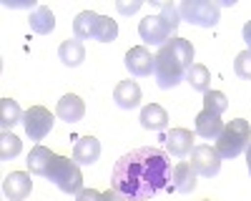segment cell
I'll return each instance as SVG.
<instances>
[{
  "label": "cell",
  "mask_w": 251,
  "mask_h": 201,
  "mask_svg": "<svg viewBox=\"0 0 251 201\" xmlns=\"http://www.w3.org/2000/svg\"><path fill=\"white\" fill-rule=\"evenodd\" d=\"M234 71H236L239 78L251 80V50H249V48L241 50V53L236 55V60H234Z\"/></svg>",
  "instance_id": "28"
},
{
  "label": "cell",
  "mask_w": 251,
  "mask_h": 201,
  "mask_svg": "<svg viewBox=\"0 0 251 201\" xmlns=\"http://www.w3.org/2000/svg\"><path fill=\"white\" fill-rule=\"evenodd\" d=\"M28 23H30V30H33V33H38V35H48V33H53V28H55V15H53L50 8L38 5V8L30 13Z\"/></svg>",
  "instance_id": "21"
},
{
  "label": "cell",
  "mask_w": 251,
  "mask_h": 201,
  "mask_svg": "<svg viewBox=\"0 0 251 201\" xmlns=\"http://www.w3.org/2000/svg\"><path fill=\"white\" fill-rule=\"evenodd\" d=\"M151 8L158 10V15L171 25V30L176 33L178 30V23H181V13H178V5L176 3H161V0H151Z\"/></svg>",
  "instance_id": "25"
},
{
  "label": "cell",
  "mask_w": 251,
  "mask_h": 201,
  "mask_svg": "<svg viewBox=\"0 0 251 201\" xmlns=\"http://www.w3.org/2000/svg\"><path fill=\"white\" fill-rule=\"evenodd\" d=\"M178 13L181 20H188L199 28H214L221 20V8L211 0H183V3H178Z\"/></svg>",
  "instance_id": "5"
},
{
  "label": "cell",
  "mask_w": 251,
  "mask_h": 201,
  "mask_svg": "<svg viewBox=\"0 0 251 201\" xmlns=\"http://www.w3.org/2000/svg\"><path fill=\"white\" fill-rule=\"evenodd\" d=\"M100 201H131V199L126 196V194H121V191H116V189L111 186L108 191H103V194H100Z\"/></svg>",
  "instance_id": "30"
},
{
  "label": "cell",
  "mask_w": 251,
  "mask_h": 201,
  "mask_svg": "<svg viewBox=\"0 0 251 201\" xmlns=\"http://www.w3.org/2000/svg\"><path fill=\"white\" fill-rule=\"evenodd\" d=\"M191 166L196 169V174L206 176V178H211L221 171V156L214 146H208V144H201V146H194L191 151Z\"/></svg>",
  "instance_id": "8"
},
{
  "label": "cell",
  "mask_w": 251,
  "mask_h": 201,
  "mask_svg": "<svg viewBox=\"0 0 251 201\" xmlns=\"http://www.w3.org/2000/svg\"><path fill=\"white\" fill-rule=\"evenodd\" d=\"M196 133L201 136V138H206V141H211V138H219V133L224 131V121H221V116H216V113H211V111H201L199 116H196Z\"/></svg>",
  "instance_id": "15"
},
{
  "label": "cell",
  "mask_w": 251,
  "mask_h": 201,
  "mask_svg": "<svg viewBox=\"0 0 251 201\" xmlns=\"http://www.w3.org/2000/svg\"><path fill=\"white\" fill-rule=\"evenodd\" d=\"M75 201H100V194L96 189H80L75 194Z\"/></svg>",
  "instance_id": "31"
},
{
  "label": "cell",
  "mask_w": 251,
  "mask_h": 201,
  "mask_svg": "<svg viewBox=\"0 0 251 201\" xmlns=\"http://www.w3.org/2000/svg\"><path fill=\"white\" fill-rule=\"evenodd\" d=\"M241 35H244V40H246V46H249V50H251V20H246V25H244Z\"/></svg>",
  "instance_id": "33"
},
{
  "label": "cell",
  "mask_w": 251,
  "mask_h": 201,
  "mask_svg": "<svg viewBox=\"0 0 251 201\" xmlns=\"http://www.w3.org/2000/svg\"><path fill=\"white\" fill-rule=\"evenodd\" d=\"M186 83L191 86L194 91L206 93V91H208V86H211V73H208V68H206V66L194 63L191 68H188V73H186Z\"/></svg>",
  "instance_id": "23"
},
{
  "label": "cell",
  "mask_w": 251,
  "mask_h": 201,
  "mask_svg": "<svg viewBox=\"0 0 251 201\" xmlns=\"http://www.w3.org/2000/svg\"><path fill=\"white\" fill-rule=\"evenodd\" d=\"M30 189H33V181H30V176L23 174V171H13V174H8L5 181H3V194H5L10 201H23V199L30 194Z\"/></svg>",
  "instance_id": "12"
},
{
  "label": "cell",
  "mask_w": 251,
  "mask_h": 201,
  "mask_svg": "<svg viewBox=\"0 0 251 201\" xmlns=\"http://www.w3.org/2000/svg\"><path fill=\"white\" fill-rule=\"evenodd\" d=\"M23 111H20L18 100L13 98H0V128L10 131L15 124H23Z\"/></svg>",
  "instance_id": "22"
},
{
  "label": "cell",
  "mask_w": 251,
  "mask_h": 201,
  "mask_svg": "<svg viewBox=\"0 0 251 201\" xmlns=\"http://www.w3.org/2000/svg\"><path fill=\"white\" fill-rule=\"evenodd\" d=\"M5 8H38L35 3H33V0H30V3H13V0H5Z\"/></svg>",
  "instance_id": "32"
},
{
  "label": "cell",
  "mask_w": 251,
  "mask_h": 201,
  "mask_svg": "<svg viewBox=\"0 0 251 201\" xmlns=\"http://www.w3.org/2000/svg\"><path fill=\"white\" fill-rule=\"evenodd\" d=\"M141 5H143V0H131V3H126V0H118V3H116L118 13H123V15H133V13H138Z\"/></svg>",
  "instance_id": "29"
},
{
  "label": "cell",
  "mask_w": 251,
  "mask_h": 201,
  "mask_svg": "<svg viewBox=\"0 0 251 201\" xmlns=\"http://www.w3.org/2000/svg\"><path fill=\"white\" fill-rule=\"evenodd\" d=\"M23 128L30 136V141H43L50 133V128H53V113L48 108H43V106L28 108L25 116H23Z\"/></svg>",
  "instance_id": "7"
},
{
  "label": "cell",
  "mask_w": 251,
  "mask_h": 201,
  "mask_svg": "<svg viewBox=\"0 0 251 201\" xmlns=\"http://www.w3.org/2000/svg\"><path fill=\"white\" fill-rule=\"evenodd\" d=\"M138 35L143 40V46H163L169 43L171 38H176V33L171 30V25L156 13V15H146L138 23Z\"/></svg>",
  "instance_id": "6"
},
{
  "label": "cell",
  "mask_w": 251,
  "mask_h": 201,
  "mask_svg": "<svg viewBox=\"0 0 251 201\" xmlns=\"http://www.w3.org/2000/svg\"><path fill=\"white\" fill-rule=\"evenodd\" d=\"M126 68L136 78H146L156 71V55H151V50L146 46H136L126 53Z\"/></svg>",
  "instance_id": "9"
},
{
  "label": "cell",
  "mask_w": 251,
  "mask_h": 201,
  "mask_svg": "<svg viewBox=\"0 0 251 201\" xmlns=\"http://www.w3.org/2000/svg\"><path fill=\"white\" fill-rule=\"evenodd\" d=\"M113 100H116L118 108H126V111L136 108L141 103V86L136 80H121L113 91Z\"/></svg>",
  "instance_id": "14"
},
{
  "label": "cell",
  "mask_w": 251,
  "mask_h": 201,
  "mask_svg": "<svg viewBox=\"0 0 251 201\" xmlns=\"http://www.w3.org/2000/svg\"><path fill=\"white\" fill-rule=\"evenodd\" d=\"M226 108H228V98L221 91H211V88H208L203 93V111H211V113L221 116Z\"/></svg>",
  "instance_id": "26"
},
{
  "label": "cell",
  "mask_w": 251,
  "mask_h": 201,
  "mask_svg": "<svg viewBox=\"0 0 251 201\" xmlns=\"http://www.w3.org/2000/svg\"><path fill=\"white\" fill-rule=\"evenodd\" d=\"M55 113L60 121H68V124H78V121L86 116V103L75 96V93H66L60 100H58V106H55Z\"/></svg>",
  "instance_id": "13"
},
{
  "label": "cell",
  "mask_w": 251,
  "mask_h": 201,
  "mask_svg": "<svg viewBox=\"0 0 251 201\" xmlns=\"http://www.w3.org/2000/svg\"><path fill=\"white\" fill-rule=\"evenodd\" d=\"M58 58L63 60V66H68V68L80 66L83 60H86V48H83V40H78V38L63 40L60 48H58Z\"/></svg>",
  "instance_id": "16"
},
{
  "label": "cell",
  "mask_w": 251,
  "mask_h": 201,
  "mask_svg": "<svg viewBox=\"0 0 251 201\" xmlns=\"http://www.w3.org/2000/svg\"><path fill=\"white\" fill-rule=\"evenodd\" d=\"M138 121L146 131H163L169 126V113H166L158 103H149V106H143Z\"/></svg>",
  "instance_id": "19"
},
{
  "label": "cell",
  "mask_w": 251,
  "mask_h": 201,
  "mask_svg": "<svg viewBox=\"0 0 251 201\" xmlns=\"http://www.w3.org/2000/svg\"><path fill=\"white\" fill-rule=\"evenodd\" d=\"M194 66V46L186 38H171L169 43H163L156 53V83L158 88L169 91L186 80L188 68Z\"/></svg>",
  "instance_id": "2"
},
{
  "label": "cell",
  "mask_w": 251,
  "mask_h": 201,
  "mask_svg": "<svg viewBox=\"0 0 251 201\" xmlns=\"http://www.w3.org/2000/svg\"><path fill=\"white\" fill-rule=\"evenodd\" d=\"M46 178L50 184H55L63 194H78L83 189V174H80L78 164L66 156H53V164H50Z\"/></svg>",
  "instance_id": "4"
},
{
  "label": "cell",
  "mask_w": 251,
  "mask_h": 201,
  "mask_svg": "<svg viewBox=\"0 0 251 201\" xmlns=\"http://www.w3.org/2000/svg\"><path fill=\"white\" fill-rule=\"evenodd\" d=\"M163 144H166V153L169 156L183 158L194 151V133L188 128H171L163 136Z\"/></svg>",
  "instance_id": "10"
},
{
  "label": "cell",
  "mask_w": 251,
  "mask_h": 201,
  "mask_svg": "<svg viewBox=\"0 0 251 201\" xmlns=\"http://www.w3.org/2000/svg\"><path fill=\"white\" fill-rule=\"evenodd\" d=\"M53 151L50 149H46V146H33L30 149V153H28V169H30V174H35V176H46L48 174V169H50V164H53Z\"/></svg>",
  "instance_id": "20"
},
{
  "label": "cell",
  "mask_w": 251,
  "mask_h": 201,
  "mask_svg": "<svg viewBox=\"0 0 251 201\" xmlns=\"http://www.w3.org/2000/svg\"><path fill=\"white\" fill-rule=\"evenodd\" d=\"M100 158V141L96 136H80L73 149V161L80 166H93Z\"/></svg>",
  "instance_id": "11"
},
{
  "label": "cell",
  "mask_w": 251,
  "mask_h": 201,
  "mask_svg": "<svg viewBox=\"0 0 251 201\" xmlns=\"http://www.w3.org/2000/svg\"><path fill=\"white\" fill-rule=\"evenodd\" d=\"M20 151H23V141H20L15 133H10V131H3V136H0V158L10 161Z\"/></svg>",
  "instance_id": "24"
},
{
  "label": "cell",
  "mask_w": 251,
  "mask_h": 201,
  "mask_svg": "<svg viewBox=\"0 0 251 201\" xmlns=\"http://www.w3.org/2000/svg\"><path fill=\"white\" fill-rule=\"evenodd\" d=\"M246 166H249V174H251V144L246 149Z\"/></svg>",
  "instance_id": "34"
},
{
  "label": "cell",
  "mask_w": 251,
  "mask_h": 201,
  "mask_svg": "<svg viewBox=\"0 0 251 201\" xmlns=\"http://www.w3.org/2000/svg\"><path fill=\"white\" fill-rule=\"evenodd\" d=\"M116 35H118L116 20H111V18H106V15H100L98 28H96V38H93V40H98V43H113Z\"/></svg>",
  "instance_id": "27"
},
{
  "label": "cell",
  "mask_w": 251,
  "mask_h": 201,
  "mask_svg": "<svg viewBox=\"0 0 251 201\" xmlns=\"http://www.w3.org/2000/svg\"><path fill=\"white\" fill-rule=\"evenodd\" d=\"M171 156L156 146H141L123 153L111 174V186L131 201H146L171 186Z\"/></svg>",
  "instance_id": "1"
},
{
  "label": "cell",
  "mask_w": 251,
  "mask_h": 201,
  "mask_svg": "<svg viewBox=\"0 0 251 201\" xmlns=\"http://www.w3.org/2000/svg\"><path fill=\"white\" fill-rule=\"evenodd\" d=\"M171 181H174V189H176V191L191 194V191L196 189V169L188 164V161H181V164L174 166Z\"/></svg>",
  "instance_id": "17"
},
{
  "label": "cell",
  "mask_w": 251,
  "mask_h": 201,
  "mask_svg": "<svg viewBox=\"0 0 251 201\" xmlns=\"http://www.w3.org/2000/svg\"><path fill=\"white\" fill-rule=\"evenodd\" d=\"M251 144V124L246 118H234L224 126V131L216 138V151L221 158H236L241 151H246Z\"/></svg>",
  "instance_id": "3"
},
{
  "label": "cell",
  "mask_w": 251,
  "mask_h": 201,
  "mask_svg": "<svg viewBox=\"0 0 251 201\" xmlns=\"http://www.w3.org/2000/svg\"><path fill=\"white\" fill-rule=\"evenodd\" d=\"M98 20H100V15L93 13V10L78 13L75 20H73V38H78V40H91V38H96Z\"/></svg>",
  "instance_id": "18"
}]
</instances>
